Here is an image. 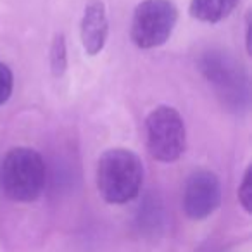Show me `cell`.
Masks as SVG:
<instances>
[{
	"label": "cell",
	"mask_w": 252,
	"mask_h": 252,
	"mask_svg": "<svg viewBox=\"0 0 252 252\" xmlns=\"http://www.w3.org/2000/svg\"><path fill=\"white\" fill-rule=\"evenodd\" d=\"M97 190L107 204L121 206L137 199L144 185V164L130 149H109L97 162Z\"/></svg>",
	"instance_id": "cell-1"
},
{
	"label": "cell",
	"mask_w": 252,
	"mask_h": 252,
	"mask_svg": "<svg viewBox=\"0 0 252 252\" xmlns=\"http://www.w3.org/2000/svg\"><path fill=\"white\" fill-rule=\"evenodd\" d=\"M45 180V162L35 149H11L0 164V185L14 202H35L42 195Z\"/></svg>",
	"instance_id": "cell-2"
},
{
	"label": "cell",
	"mask_w": 252,
	"mask_h": 252,
	"mask_svg": "<svg viewBox=\"0 0 252 252\" xmlns=\"http://www.w3.org/2000/svg\"><path fill=\"white\" fill-rule=\"evenodd\" d=\"M147 149L156 161L175 162L187 147V130L182 114L171 105H159L145 119Z\"/></svg>",
	"instance_id": "cell-3"
},
{
	"label": "cell",
	"mask_w": 252,
	"mask_h": 252,
	"mask_svg": "<svg viewBox=\"0 0 252 252\" xmlns=\"http://www.w3.org/2000/svg\"><path fill=\"white\" fill-rule=\"evenodd\" d=\"M178 21V9L171 0H144L135 7L130 36L138 49L164 45Z\"/></svg>",
	"instance_id": "cell-4"
},
{
	"label": "cell",
	"mask_w": 252,
	"mask_h": 252,
	"mask_svg": "<svg viewBox=\"0 0 252 252\" xmlns=\"http://www.w3.org/2000/svg\"><path fill=\"white\" fill-rule=\"evenodd\" d=\"M221 204L220 178L209 169H199L189 176L183 190V211L190 220H206Z\"/></svg>",
	"instance_id": "cell-5"
},
{
	"label": "cell",
	"mask_w": 252,
	"mask_h": 252,
	"mask_svg": "<svg viewBox=\"0 0 252 252\" xmlns=\"http://www.w3.org/2000/svg\"><path fill=\"white\" fill-rule=\"evenodd\" d=\"M200 69L206 78L218 88L226 102H240L245 95V80L242 78L237 63L228 54L211 50L200 61Z\"/></svg>",
	"instance_id": "cell-6"
},
{
	"label": "cell",
	"mask_w": 252,
	"mask_h": 252,
	"mask_svg": "<svg viewBox=\"0 0 252 252\" xmlns=\"http://www.w3.org/2000/svg\"><path fill=\"white\" fill-rule=\"evenodd\" d=\"M80 36L88 56H97L104 50L109 36V19L102 0H90L87 4L80 25Z\"/></svg>",
	"instance_id": "cell-7"
},
{
	"label": "cell",
	"mask_w": 252,
	"mask_h": 252,
	"mask_svg": "<svg viewBox=\"0 0 252 252\" xmlns=\"http://www.w3.org/2000/svg\"><path fill=\"white\" fill-rule=\"evenodd\" d=\"M240 0H190V16L197 21L216 23L226 19L237 9Z\"/></svg>",
	"instance_id": "cell-8"
},
{
	"label": "cell",
	"mask_w": 252,
	"mask_h": 252,
	"mask_svg": "<svg viewBox=\"0 0 252 252\" xmlns=\"http://www.w3.org/2000/svg\"><path fill=\"white\" fill-rule=\"evenodd\" d=\"M50 69L56 78L64 76L67 71V49L63 33H57L50 45Z\"/></svg>",
	"instance_id": "cell-9"
},
{
	"label": "cell",
	"mask_w": 252,
	"mask_h": 252,
	"mask_svg": "<svg viewBox=\"0 0 252 252\" xmlns=\"http://www.w3.org/2000/svg\"><path fill=\"white\" fill-rule=\"evenodd\" d=\"M162 226V213L156 202H147L138 214V228L145 235H156V231Z\"/></svg>",
	"instance_id": "cell-10"
},
{
	"label": "cell",
	"mask_w": 252,
	"mask_h": 252,
	"mask_svg": "<svg viewBox=\"0 0 252 252\" xmlns=\"http://www.w3.org/2000/svg\"><path fill=\"white\" fill-rule=\"evenodd\" d=\"M238 202L245 213L252 211V168L249 166L242 176V183L238 187Z\"/></svg>",
	"instance_id": "cell-11"
},
{
	"label": "cell",
	"mask_w": 252,
	"mask_h": 252,
	"mask_svg": "<svg viewBox=\"0 0 252 252\" xmlns=\"http://www.w3.org/2000/svg\"><path fill=\"white\" fill-rule=\"evenodd\" d=\"M12 90H14V74L7 64L0 61V105H4L11 98Z\"/></svg>",
	"instance_id": "cell-12"
},
{
	"label": "cell",
	"mask_w": 252,
	"mask_h": 252,
	"mask_svg": "<svg viewBox=\"0 0 252 252\" xmlns=\"http://www.w3.org/2000/svg\"><path fill=\"white\" fill-rule=\"evenodd\" d=\"M245 49L251 54V14L245 18Z\"/></svg>",
	"instance_id": "cell-13"
}]
</instances>
